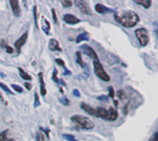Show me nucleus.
Listing matches in <instances>:
<instances>
[{"label": "nucleus", "mask_w": 158, "mask_h": 141, "mask_svg": "<svg viewBox=\"0 0 158 141\" xmlns=\"http://www.w3.org/2000/svg\"><path fill=\"white\" fill-rule=\"evenodd\" d=\"M52 79H53V81H55L56 83H58V82H59V80H58V70H56V68H54Z\"/></svg>", "instance_id": "a878e982"}, {"label": "nucleus", "mask_w": 158, "mask_h": 141, "mask_svg": "<svg viewBox=\"0 0 158 141\" xmlns=\"http://www.w3.org/2000/svg\"><path fill=\"white\" fill-rule=\"evenodd\" d=\"M80 107L83 110H84L86 113H88L91 115H94L95 117H100L104 120L107 121H116L117 118V111L115 108H108V109H105L103 107H97L94 108L90 106L89 104L84 103V102H81Z\"/></svg>", "instance_id": "f257e3e1"}, {"label": "nucleus", "mask_w": 158, "mask_h": 141, "mask_svg": "<svg viewBox=\"0 0 158 141\" xmlns=\"http://www.w3.org/2000/svg\"><path fill=\"white\" fill-rule=\"evenodd\" d=\"M115 20L117 23H119L125 28H132L138 24L140 18L138 14L131 10H124L120 12H117L114 15Z\"/></svg>", "instance_id": "f03ea898"}, {"label": "nucleus", "mask_w": 158, "mask_h": 141, "mask_svg": "<svg viewBox=\"0 0 158 141\" xmlns=\"http://www.w3.org/2000/svg\"><path fill=\"white\" fill-rule=\"evenodd\" d=\"M75 4H76V7H78L80 9L81 13H83L85 15H92V11L90 9V7L88 6V3L86 1L77 0V1H75Z\"/></svg>", "instance_id": "0eeeda50"}, {"label": "nucleus", "mask_w": 158, "mask_h": 141, "mask_svg": "<svg viewBox=\"0 0 158 141\" xmlns=\"http://www.w3.org/2000/svg\"><path fill=\"white\" fill-rule=\"evenodd\" d=\"M0 88H1V89H3L4 91H6V92H7L8 94H12V95H13V92H12V91H10V89H9V87H8L7 85L3 84L2 82H0Z\"/></svg>", "instance_id": "412c9836"}, {"label": "nucleus", "mask_w": 158, "mask_h": 141, "mask_svg": "<svg viewBox=\"0 0 158 141\" xmlns=\"http://www.w3.org/2000/svg\"><path fill=\"white\" fill-rule=\"evenodd\" d=\"M33 16H34V21H35V25L36 27H38V24H37V7L33 8Z\"/></svg>", "instance_id": "bb28decb"}, {"label": "nucleus", "mask_w": 158, "mask_h": 141, "mask_svg": "<svg viewBox=\"0 0 158 141\" xmlns=\"http://www.w3.org/2000/svg\"><path fill=\"white\" fill-rule=\"evenodd\" d=\"M60 3L64 8H70L72 6V1H69V0H62Z\"/></svg>", "instance_id": "4be33fe9"}, {"label": "nucleus", "mask_w": 158, "mask_h": 141, "mask_svg": "<svg viewBox=\"0 0 158 141\" xmlns=\"http://www.w3.org/2000/svg\"><path fill=\"white\" fill-rule=\"evenodd\" d=\"M42 28H43V30L45 31L46 34H49L50 33V29H51V26H50V22L46 20L45 17H42Z\"/></svg>", "instance_id": "4468645a"}, {"label": "nucleus", "mask_w": 158, "mask_h": 141, "mask_svg": "<svg viewBox=\"0 0 158 141\" xmlns=\"http://www.w3.org/2000/svg\"><path fill=\"white\" fill-rule=\"evenodd\" d=\"M76 56H77V58H76V62H77V64H79L81 67L84 68L85 64L83 61V56H81V53L80 52V51H78V52L76 53Z\"/></svg>", "instance_id": "6ab92c4d"}, {"label": "nucleus", "mask_w": 158, "mask_h": 141, "mask_svg": "<svg viewBox=\"0 0 158 141\" xmlns=\"http://www.w3.org/2000/svg\"><path fill=\"white\" fill-rule=\"evenodd\" d=\"M80 49L83 50V52L84 53V55H86L87 56H89L90 58L93 59L94 61H98L99 58L98 56L95 53V51H94L91 46L87 45V44H83V45L80 46Z\"/></svg>", "instance_id": "423d86ee"}, {"label": "nucleus", "mask_w": 158, "mask_h": 141, "mask_svg": "<svg viewBox=\"0 0 158 141\" xmlns=\"http://www.w3.org/2000/svg\"><path fill=\"white\" fill-rule=\"evenodd\" d=\"M70 120L78 129L91 130L94 127L93 122L90 118L85 117V116H83V115H80V114L73 115V116H71Z\"/></svg>", "instance_id": "7ed1b4c3"}, {"label": "nucleus", "mask_w": 158, "mask_h": 141, "mask_svg": "<svg viewBox=\"0 0 158 141\" xmlns=\"http://www.w3.org/2000/svg\"><path fill=\"white\" fill-rule=\"evenodd\" d=\"M38 77H39V82H40V85H41V95L42 96H46V89L45 80H43V74L39 73V74H38Z\"/></svg>", "instance_id": "2eb2a0df"}, {"label": "nucleus", "mask_w": 158, "mask_h": 141, "mask_svg": "<svg viewBox=\"0 0 158 141\" xmlns=\"http://www.w3.org/2000/svg\"><path fill=\"white\" fill-rule=\"evenodd\" d=\"M73 95L75 96V97H80V91H78V89H73Z\"/></svg>", "instance_id": "72a5a7b5"}, {"label": "nucleus", "mask_w": 158, "mask_h": 141, "mask_svg": "<svg viewBox=\"0 0 158 141\" xmlns=\"http://www.w3.org/2000/svg\"><path fill=\"white\" fill-rule=\"evenodd\" d=\"M48 47L51 51H58V52H62V48L59 46V43L56 39H51L49 41Z\"/></svg>", "instance_id": "9b49d317"}, {"label": "nucleus", "mask_w": 158, "mask_h": 141, "mask_svg": "<svg viewBox=\"0 0 158 141\" xmlns=\"http://www.w3.org/2000/svg\"><path fill=\"white\" fill-rule=\"evenodd\" d=\"M117 95H118V97L120 98V99H124L126 97V95H125V92L123 91H117Z\"/></svg>", "instance_id": "7c9ffc66"}, {"label": "nucleus", "mask_w": 158, "mask_h": 141, "mask_svg": "<svg viewBox=\"0 0 158 141\" xmlns=\"http://www.w3.org/2000/svg\"><path fill=\"white\" fill-rule=\"evenodd\" d=\"M27 39H28V33H25L21 35V38H19V39L15 42V47H16V50L18 53L21 52V49L25 44V43H26Z\"/></svg>", "instance_id": "6e6552de"}, {"label": "nucleus", "mask_w": 158, "mask_h": 141, "mask_svg": "<svg viewBox=\"0 0 158 141\" xmlns=\"http://www.w3.org/2000/svg\"><path fill=\"white\" fill-rule=\"evenodd\" d=\"M63 21L69 25H75L80 21L77 17H75L74 15H71V14H66L63 17Z\"/></svg>", "instance_id": "1a4fd4ad"}, {"label": "nucleus", "mask_w": 158, "mask_h": 141, "mask_svg": "<svg viewBox=\"0 0 158 141\" xmlns=\"http://www.w3.org/2000/svg\"><path fill=\"white\" fill-rule=\"evenodd\" d=\"M135 34L136 37L138 38L139 42H140V44L142 46H146L148 43H149V35H148V31L146 29L144 28H140L137 29L135 30Z\"/></svg>", "instance_id": "39448f33"}, {"label": "nucleus", "mask_w": 158, "mask_h": 141, "mask_svg": "<svg viewBox=\"0 0 158 141\" xmlns=\"http://www.w3.org/2000/svg\"><path fill=\"white\" fill-rule=\"evenodd\" d=\"M56 63L58 64L59 66H61V67H63L65 68V62L63 61L62 59H59V58L58 59H56Z\"/></svg>", "instance_id": "cd10ccee"}, {"label": "nucleus", "mask_w": 158, "mask_h": 141, "mask_svg": "<svg viewBox=\"0 0 158 141\" xmlns=\"http://www.w3.org/2000/svg\"><path fill=\"white\" fill-rule=\"evenodd\" d=\"M18 70H19V73H20V76L21 77V78H22L23 79H25V80H29V81L33 79H31V77L28 73L25 72L22 68L19 67V68H18Z\"/></svg>", "instance_id": "f3484780"}, {"label": "nucleus", "mask_w": 158, "mask_h": 141, "mask_svg": "<svg viewBox=\"0 0 158 141\" xmlns=\"http://www.w3.org/2000/svg\"><path fill=\"white\" fill-rule=\"evenodd\" d=\"M24 86H25V88H26L27 89H29V91H30V89H31V85L30 84V83L25 82V83H24Z\"/></svg>", "instance_id": "c9c22d12"}, {"label": "nucleus", "mask_w": 158, "mask_h": 141, "mask_svg": "<svg viewBox=\"0 0 158 141\" xmlns=\"http://www.w3.org/2000/svg\"><path fill=\"white\" fill-rule=\"evenodd\" d=\"M63 137H64L67 141H77V139L75 138L74 136L69 134H63Z\"/></svg>", "instance_id": "aec40b11"}, {"label": "nucleus", "mask_w": 158, "mask_h": 141, "mask_svg": "<svg viewBox=\"0 0 158 141\" xmlns=\"http://www.w3.org/2000/svg\"><path fill=\"white\" fill-rule=\"evenodd\" d=\"M95 11L99 14H105L107 12H113L112 9L106 8L105 6L102 5V4H96L95 5Z\"/></svg>", "instance_id": "ddd939ff"}, {"label": "nucleus", "mask_w": 158, "mask_h": 141, "mask_svg": "<svg viewBox=\"0 0 158 141\" xmlns=\"http://www.w3.org/2000/svg\"><path fill=\"white\" fill-rule=\"evenodd\" d=\"M52 15H53V20H54L55 23H58V17H56V10H55L54 9H52Z\"/></svg>", "instance_id": "c85d7f7f"}, {"label": "nucleus", "mask_w": 158, "mask_h": 141, "mask_svg": "<svg viewBox=\"0 0 158 141\" xmlns=\"http://www.w3.org/2000/svg\"><path fill=\"white\" fill-rule=\"evenodd\" d=\"M93 69H94V73L100 79H102L103 81L108 82L110 80V77L107 74L103 66L101 65V63L99 61H93Z\"/></svg>", "instance_id": "20e7f679"}, {"label": "nucleus", "mask_w": 158, "mask_h": 141, "mask_svg": "<svg viewBox=\"0 0 158 141\" xmlns=\"http://www.w3.org/2000/svg\"><path fill=\"white\" fill-rule=\"evenodd\" d=\"M150 141H158V133L155 132L154 135H153V137H151Z\"/></svg>", "instance_id": "c756f323"}, {"label": "nucleus", "mask_w": 158, "mask_h": 141, "mask_svg": "<svg viewBox=\"0 0 158 141\" xmlns=\"http://www.w3.org/2000/svg\"><path fill=\"white\" fill-rule=\"evenodd\" d=\"M10 4V7L12 9V12L16 17H20L21 16V8H20V5H19V2L16 1V0H11L9 1Z\"/></svg>", "instance_id": "9d476101"}, {"label": "nucleus", "mask_w": 158, "mask_h": 141, "mask_svg": "<svg viewBox=\"0 0 158 141\" xmlns=\"http://www.w3.org/2000/svg\"><path fill=\"white\" fill-rule=\"evenodd\" d=\"M136 4L138 5H141L142 6V7H144L145 9H149L151 7L152 5V1L151 0H143V1H140V0H136V1H134Z\"/></svg>", "instance_id": "a211bd4d"}, {"label": "nucleus", "mask_w": 158, "mask_h": 141, "mask_svg": "<svg viewBox=\"0 0 158 141\" xmlns=\"http://www.w3.org/2000/svg\"><path fill=\"white\" fill-rule=\"evenodd\" d=\"M109 96L111 98H114L115 97V91H114V89H113V88L112 87H109Z\"/></svg>", "instance_id": "2f4dec72"}, {"label": "nucleus", "mask_w": 158, "mask_h": 141, "mask_svg": "<svg viewBox=\"0 0 158 141\" xmlns=\"http://www.w3.org/2000/svg\"><path fill=\"white\" fill-rule=\"evenodd\" d=\"M34 98H35V101H34V107L37 108L41 105V102H40V100H39V96H38V93L35 92L34 93Z\"/></svg>", "instance_id": "b1692460"}, {"label": "nucleus", "mask_w": 158, "mask_h": 141, "mask_svg": "<svg viewBox=\"0 0 158 141\" xmlns=\"http://www.w3.org/2000/svg\"><path fill=\"white\" fill-rule=\"evenodd\" d=\"M36 140L37 141H45V136H43V134L41 131H39L36 134Z\"/></svg>", "instance_id": "393cba45"}, {"label": "nucleus", "mask_w": 158, "mask_h": 141, "mask_svg": "<svg viewBox=\"0 0 158 141\" xmlns=\"http://www.w3.org/2000/svg\"><path fill=\"white\" fill-rule=\"evenodd\" d=\"M11 87L12 89H14V91H16L17 92L19 93H21L23 91V89L20 86V85H17V84H11Z\"/></svg>", "instance_id": "5701e85b"}, {"label": "nucleus", "mask_w": 158, "mask_h": 141, "mask_svg": "<svg viewBox=\"0 0 158 141\" xmlns=\"http://www.w3.org/2000/svg\"><path fill=\"white\" fill-rule=\"evenodd\" d=\"M6 49H7V53L8 54H12L14 52L13 49H12V47H10L9 45H6Z\"/></svg>", "instance_id": "473e14b6"}, {"label": "nucleus", "mask_w": 158, "mask_h": 141, "mask_svg": "<svg viewBox=\"0 0 158 141\" xmlns=\"http://www.w3.org/2000/svg\"><path fill=\"white\" fill-rule=\"evenodd\" d=\"M89 39H90V34L86 33V31H84V33H80L77 36V38H76V43H79L80 42H84V41L86 42V41H89Z\"/></svg>", "instance_id": "dca6fc26"}, {"label": "nucleus", "mask_w": 158, "mask_h": 141, "mask_svg": "<svg viewBox=\"0 0 158 141\" xmlns=\"http://www.w3.org/2000/svg\"><path fill=\"white\" fill-rule=\"evenodd\" d=\"M0 141H15V139L9 135V130L6 129L0 133Z\"/></svg>", "instance_id": "f8f14e48"}, {"label": "nucleus", "mask_w": 158, "mask_h": 141, "mask_svg": "<svg viewBox=\"0 0 158 141\" xmlns=\"http://www.w3.org/2000/svg\"><path fill=\"white\" fill-rule=\"evenodd\" d=\"M61 102L63 104H65V105H68V100L67 98H62L61 99Z\"/></svg>", "instance_id": "f704fd0d"}]
</instances>
